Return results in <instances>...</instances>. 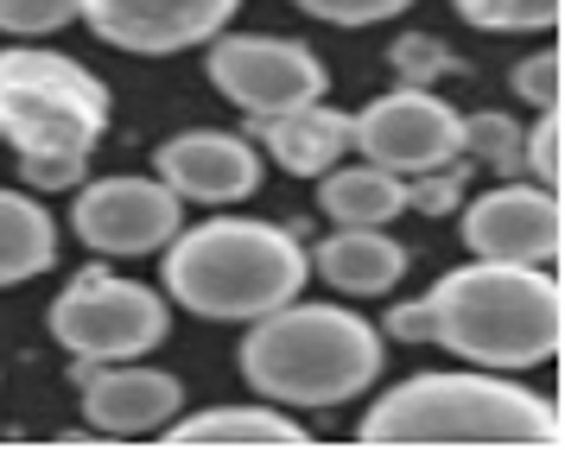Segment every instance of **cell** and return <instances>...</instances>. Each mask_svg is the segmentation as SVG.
Returning a JSON list of instances; mask_svg holds the SVG:
<instances>
[{"label": "cell", "mask_w": 565, "mask_h": 450, "mask_svg": "<svg viewBox=\"0 0 565 450\" xmlns=\"http://www.w3.org/2000/svg\"><path fill=\"white\" fill-rule=\"evenodd\" d=\"M52 343L71 362H147L172 336V299L147 279L83 267L52 299Z\"/></svg>", "instance_id": "cell-6"}, {"label": "cell", "mask_w": 565, "mask_h": 450, "mask_svg": "<svg viewBox=\"0 0 565 450\" xmlns=\"http://www.w3.org/2000/svg\"><path fill=\"white\" fill-rule=\"evenodd\" d=\"M210 89L242 108L248 121H274L286 108H299V101H318L331 89V71H324V57L299 39H280V32H216L210 39Z\"/></svg>", "instance_id": "cell-7"}, {"label": "cell", "mask_w": 565, "mask_h": 450, "mask_svg": "<svg viewBox=\"0 0 565 450\" xmlns=\"http://www.w3.org/2000/svg\"><path fill=\"white\" fill-rule=\"evenodd\" d=\"M350 147L382 165V172H433V165H451L458 159V108L419 83H401L375 96L362 115H350Z\"/></svg>", "instance_id": "cell-9"}, {"label": "cell", "mask_w": 565, "mask_h": 450, "mask_svg": "<svg viewBox=\"0 0 565 450\" xmlns=\"http://www.w3.org/2000/svg\"><path fill=\"white\" fill-rule=\"evenodd\" d=\"M260 140H267V159L292 178H324L350 152V115L331 108V101H299L274 121H260Z\"/></svg>", "instance_id": "cell-16"}, {"label": "cell", "mask_w": 565, "mask_h": 450, "mask_svg": "<svg viewBox=\"0 0 565 450\" xmlns=\"http://www.w3.org/2000/svg\"><path fill=\"white\" fill-rule=\"evenodd\" d=\"M458 159L483 172H521V121L502 108H477L458 121Z\"/></svg>", "instance_id": "cell-19"}, {"label": "cell", "mask_w": 565, "mask_h": 450, "mask_svg": "<svg viewBox=\"0 0 565 450\" xmlns=\"http://www.w3.org/2000/svg\"><path fill=\"white\" fill-rule=\"evenodd\" d=\"M382 336H394V343H433V318H426V299L394 304V311H387V324H382Z\"/></svg>", "instance_id": "cell-27"}, {"label": "cell", "mask_w": 565, "mask_h": 450, "mask_svg": "<svg viewBox=\"0 0 565 450\" xmlns=\"http://www.w3.org/2000/svg\"><path fill=\"white\" fill-rule=\"evenodd\" d=\"M433 343L470 368H540L565 343V292L534 260H477L451 267L426 292Z\"/></svg>", "instance_id": "cell-2"}, {"label": "cell", "mask_w": 565, "mask_h": 450, "mask_svg": "<svg viewBox=\"0 0 565 450\" xmlns=\"http://www.w3.org/2000/svg\"><path fill=\"white\" fill-rule=\"evenodd\" d=\"M235 362L260 400L292 406V413H324L382 381V330L343 304L286 299L267 318H248Z\"/></svg>", "instance_id": "cell-4"}, {"label": "cell", "mask_w": 565, "mask_h": 450, "mask_svg": "<svg viewBox=\"0 0 565 450\" xmlns=\"http://www.w3.org/2000/svg\"><path fill=\"white\" fill-rule=\"evenodd\" d=\"M292 7L324 25H382L394 13H407L413 0H292Z\"/></svg>", "instance_id": "cell-26"}, {"label": "cell", "mask_w": 565, "mask_h": 450, "mask_svg": "<svg viewBox=\"0 0 565 450\" xmlns=\"http://www.w3.org/2000/svg\"><path fill=\"white\" fill-rule=\"evenodd\" d=\"M166 444H223V450H306L311 431L299 419H286V406L274 400H248V406H210V413H191V419H172L159 431Z\"/></svg>", "instance_id": "cell-15"}, {"label": "cell", "mask_w": 565, "mask_h": 450, "mask_svg": "<svg viewBox=\"0 0 565 450\" xmlns=\"http://www.w3.org/2000/svg\"><path fill=\"white\" fill-rule=\"evenodd\" d=\"M521 172L534 184H546V191L565 184V115L559 108H540V121L521 133Z\"/></svg>", "instance_id": "cell-21"}, {"label": "cell", "mask_w": 565, "mask_h": 450, "mask_svg": "<svg viewBox=\"0 0 565 450\" xmlns=\"http://www.w3.org/2000/svg\"><path fill=\"white\" fill-rule=\"evenodd\" d=\"M108 83L71 51H0V140L20 159L26 191H77L108 133Z\"/></svg>", "instance_id": "cell-3"}, {"label": "cell", "mask_w": 565, "mask_h": 450, "mask_svg": "<svg viewBox=\"0 0 565 450\" xmlns=\"http://www.w3.org/2000/svg\"><path fill=\"white\" fill-rule=\"evenodd\" d=\"M387 64L401 71V83H419V89H433L445 71H458V57H451L445 39H433V32H401V39L387 45Z\"/></svg>", "instance_id": "cell-22"}, {"label": "cell", "mask_w": 565, "mask_h": 450, "mask_svg": "<svg viewBox=\"0 0 565 450\" xmlns=\"http://www.w3.org/2000/svg\"><path fill=\"white\" fill-rule=\"evenodd\" d=\"M242 0H77V20L115 51L134 57H172L210 45L235 20Z\"/></svg>", "instance_id": "cell-11"}, {"label": "cell", "mask_w": 565, "mask_h": 450, "mask_svg": "<svg viewBox=\"0 0 565 450\" xmlns=\"http://www.w3.org/2000/svg\"><path fill=\"white\" fill-rule=\"evenodd\" d=\"M565 438L559 406L509 381L502 368H433L356 419V444H514L553 450Z\"/></svg>", "instance_id": "cell-1"}, {"label": "cell", "mask_w": 565, "mask_h": 450, "mask_svg": "<svg viewBox=\"0 0 565 450\" xmlns=\"http://www.w3.org/2000/svg\"><path fill=\"white\" fill-rule=\"evenodd\" d=\"M407 248L387 235V228H369V223H337L318 248H311V274L337 286L343 299H382L407 279Z\"/></svg>", "instance_id": "cell-14"}, {"label": "cell", "mask_w": 565, "mask_h": 450, "mask_svg": "<svg viewBox=\"0 0 565 450\" xmlns=\"http://www.w3.org/2000/svg\"><path fill=\"white\" fill-rule=\"evenodd\" d=\"M514 96L527 108H565V51L546 45L534 57H521L514 64Z\"/></svg>", "instance_id": "cell-23"}, {"label": "cell", "mask_w": 565, "mask_h": 450, "mask_svg": "<svg viewBox=\"0 0 565 450\" xmlns=\"http://www.w3.org/2000/svg\"><path fill=\"white\" fill-rule=\"evenodd\" d=\"M451 7L477 32H553L565 13V0H451Z\"/></svg>", "instance_id": "cell-20"}, {"label": "cell", "mask_w": 565, "mask_h": 450, "mask_svg": "<svg viewBox=\"0 0 565 450\" xmlns=\"http://www.w3.org/2000/svg\"><path fill=\"white\" fill-rule=\"evenodd\" d=\"M407 210V178L401 172H382V165H343L337 159L331 172L318 178V216L331 223H369V228H387L394 216Z\"/></svg>", "instance_id": "cell-17"}, {"label": "cell", "mask_w": 565, "mask_h": 450, "mask_svg": "<svg viewBox=\"0 0 565 450\" xmlns=\"http://www.w3.org/2000/svg\"><path fill=\"white\" fill-rule=\"evenodd\" d=\"M57 267V223L32 191H0V286H26V279Z\"/></svg>", "instance_id": "cell-18"}, {"label": "cell", "mask_w": 565, "mask_h": 450, "mask_svg": "<svg viewBox=\"0 0 565 450\" xmlns=\"http://www.w3.org/2000/svg\"><path fill=\"white\" fill-rule=\"evenodd\" d=\"M77 25V0H0V32L13 39H52Z\"/></svg>", "instance_id": "cell-24"}, {"label": "cell", "mask_w": 565, "mask_h": 450, "mask_svg": "<svg viewBox=\"0 0 565 450\" xmlns=\"http://www.w3.org/2000/svg\"><path fill=\"white\" fill-rule=\"evenodd\" d=\"M260 152L242 140V133H223V127H184L166 147L153 152V178L172 191L179 203H242L260 191Z\"/></svg>", "instance_id": "cell-13"}, {"label": "cell", "mask_w": 565, "mask_h": 450, "mask_svg": "<svg viewBox=\"0 0 565 450\" xmlns=\"http://www.w3.org/2000/svg\"><path fill=\"white\" fill-rule=\"evenodd\" d=\"M463 178H470V165H433V172H413L407 178V210H419V216H458L463 203Z\"/></svg>", "instance_id": "cell-25"}, {"label": "cell", "mask_w": 565, "mask_h": 450, "mask_svg": "<svg viewBox=\"0 0 565 450\" xmlns=\"http://www.w3.org/2000/svg\"><path fill=\"white\" fill-rule=\"evenodd\" d=\"M71 228H77V242L89 254L140 260V254H159L184 228V203L159 178H140V172L83 178L77 203H71Z\"/></svg>", "instance_id": "cell-8"}, {"label": "cell", "mask_w": 565, "mask_h": 450, "mask_svg": "<svg viewBox=\"0 0 565 450\" xmlns=\"http://www.w3.org/2000/svg\"><path fill=\"white\" fill-rule=\"evenodd\" d=\"M83 419L96 438H159L184 413V381L140 362H77Z\"/></svg>", "instance_id": "cell-12"}, {"label": "cell", "mask_w": 565, "mask_h": 450, "mask_svg": "<svg viewBox=\"0 0 565 450\" xmlns=\"http://www.w3.org/2000/svg\"><path fill=\"white\" fill-rule=\"evenodd\" d=\"M166 299L210 324H248L274 304L299 299L311 274L306 242L286 223L260 216H210L166 242Z\"/></svg>", "instance_id": "cell-5"}, {"label": "cell", "mask_w": 565, "mask_h": 450, "mask_svg": "<svg viewBox=\"0 0 565 450\" xmlns=\"http://www.w3.org/2000/svg\"><path fill=\"white\" fill-rule=\"evenodd\" d=\"M458 235L477 260H534V267H546L565 248V203L546 184H514L509 178V184L463 203Z\"/></svg>", "instance_id": "cell-10"}]
</instances>
